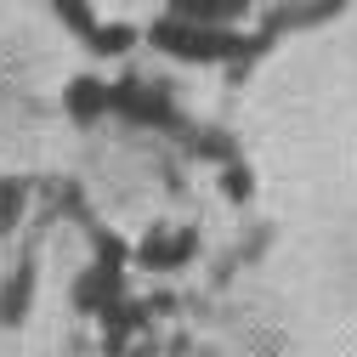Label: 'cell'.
<instances>
[{"label":"cell","instance_id":"6da1fadb","mask_svg":"<svg viewBox=\"0 0 357 357\" xmlns=\"http://www.w3.org/2000/svg\"><path fill=\"white\" fill-rule=\"evenodd\" d=\"M17 215H23V188L17 182H0V227H12Z\"/></svg>","mask_w":357,"mask_h":357}]
</instances>
